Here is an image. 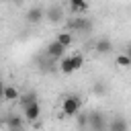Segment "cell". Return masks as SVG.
Returning a JSON list of instances; mask_svg holds the SVG:
<instances>
[{
	"instance_id": "obj_5",
	"label": "cell",
	"mask_w": 131,
	"mask_h": 131,
	"mask_svg": "<svg viewBox=\"0 0 131 131\" xmlns=\"http://www.w3.org/2000/svg\"><path fill=\"white\" fill-rule=\"evenodd\" d=\"M88 127L94 131H104V127H106L104 115L102 113H88Z\"/></svg>"
},
{
	"instance_id": "obj_16",
	"label": "cell",
	"mask_w": 131,
	"mask_h": 131,
	"mask_svg": "<svg viewBox=\"0 0 131 131\" xmlns=\"http://www.w3.org/2000/svg\"><path fill=\"white\" fill-rule=\"evenodd\" d=\"M115 63H117L119 68H131V59H129L125 53H119V55L115 57Z\"/></svg>"
},
{
	"instance_id": "obj_17",
	"label": "cell",
	"mask_w": 131,
	"mask_h": 131,
	"mask_svg": "<svg viewBox=\"0 0 131 131\" xmlns=\"http://www.w3.org/2000/svg\"><path fill=\"white\" fill-rule=\"evenodd\" d=\"M76 121H78V125H80V129H84V127H88V115H84V113L80 115V113H78V115H76Z\"/></svg>"
},
{
	"instance_id": "obj_7",
	"label": "cell",
	"mask_w": 131,
	"mask_h": 131,
	"mask_svg": "<svg viewBox=\"0 0 131 131\" xmlns=\"http://www.w3.org/2000/svg\"><path fill=\"white\" fill-rule=\"evenodd\" d=\"M68 6H70V12L72 14L82 16L88 10V0H68Z\"/></svg>"
},
{
	"instance_id": "obj_18",
	"label": "cell",
	"mask_w": 131,
	"mask_h": 131,
	"mask_svg": "<svg viewBox=\"0 0 131 131\" xmlns=\"http://www.w3.org/2000/svg\"><path fill=\"white\" fill-rule=\"evenodd\" d=\"M94 92H96V94H104V84H102V82L94 84Z\"/></svg>"
},
{
	"instance_id": "obj_3",
	"label": "cell",
	"mask_w": 131,
	"mask_h": 131,
	"mask_svg": "<svg viewBox=\"0 0 131 131\" xmlns=\"http://www.w3.org/2000/svg\"><path fill=\"white\" fill-rule=\"evenodd\" d=\"M80 108H82L80 96H76V94L63 96V100H61V113H63L66 117H76V115L80 113Z\"/></svg>"
},
{
	"instance_id": "obj_24",
	"label": "cell",
	"mask_w": 131,
	"mask_h": 131,
	"mask_svg": "<svg viewBox=\"0 0 131 131\" xmlns=\"http://www.w3.org/2000/svg\"><path fill=\"white\" fill-rule=\"evenodd\" d=\"M0 82H2V80H0Z\"/></svg>"
},
{
	"instance_id": "obj_23",
	"label": "cell",
	"mask_w": 131,
	"mask_h": 131,
	"mask_svg": "<svg viewBox=\"0 0 131 131\" xmlns=\"http://www.w3.org/2000/svg\"><path fill=\"white\" fill-rule=\"evenodd\" d=\"M82 131H84V129H82Z\"/></svg>"
},
{
	"instance_id": "obj_20",
	"label": "cell",
	"mask_w": 131,
	"mask_h": 131,
	"mask_svg": "<svg viewBox=\"0 0 131 131\" xmlns=\"http://www.w3.org/2000/svg\"><path fill=\"white\" fill-rule=\"evenodd\" d=\"M123 53H125V55H127V57H129V59H131V45H127V49H125V51H123Z\"/></svg>"
},
{
	"instance_id": "obj_22",
	"label": "cell",
	"mask_w": 131,
	"mask_h": 131,
	"mask_svg": "<svg viewBox=\"0 0 131 131\" xmlns=\"http://www.w3.org/2000/svg\"><path fill=\"white\" fill-rule=\"evenodd\" d=\"M8 131H23V129H8Z\"/></svg>"
},
{
	"instance_id": "obj_13",
	"label": "cell",
	"mask_w": 131,
	"mask_h": 131,
	"mask_svg": "<svg viewBox=\"0 0 131 131\" xmlns=\"http://www.w3.org/2000/svg\"><path fill=\"white\" fill-rule=\"evenodd\" d=\"M18 102H20V106L25 108V106H29V104L37 102V94H35V92H25V94H20V96H18Z\"/></svg>"
},
{
	"instance_id": "obj_4",
	"label": "cell",
	"mask_w": 131,
	"mask_h": 131,
	"mask_svg": "<svg viewBox=\"0 0 131 131\" xmlns=\"http://www.w3.org/2000/svg\"><path fill=\"white\" fill-rule=\"evenodd\" d=\"M63 16H66V10H63V6H59V4H51L47 10H45V18L49 20V23H61L63 20Z\"/></svg>"
},
{
	"instance_id": "obj_8",
	"label": "cell",
	"mask_w": 131,
	"mask_h": 131,
	"mask_svg": "<svg viewBox=\"0 0 131 131\" xmlns=\"http://www.w3.org/2000/svg\"><path fill=\"white\" fill-rule=\"evenodd\" d=\"M23 113H25V121H31L33 123V121H37L41 117V106H39V102H33V104L25 106Z\"/></svg>"
},
{
	"instance_id": "obj_1",
	"label": "cell",
	"mask_w": 131,
	"mask_h": 131,
	"mask_svg": "<svg viewBox=\"0 0 131 131\" xmlns=\"http://www.w3.org/2000/svg\"><path fill=\"white\" fill-rule=\"evenodd\" d=\"M84 66V55L76 53V55H63L59 59V72L61 74H74Z\"/></svg>"
},
{
	"instance_id": "obj_14",
	"label": "cell",
	"mask_w": 131,
	"mask_h": 131,
	"mask_svg": "<svg viewBox=\"0 0 131 131\" xmlns=\"http://www.w3.org/2000/svg\"><path fill=\"white\" fill-rule=\"evenodd\" d=\"M4 125H6L8 129H23V119L16 117V115H10V117H6Z\"/></svg>"
},
{
	"instance_id": "obj_6",
	"label": "cell",
	"mask_w": 131,
	"mask_h": 131,
	"mask_svg": "<svg viewBox=\"0 0 131 131\" xmlns=\"http://www.w3.org/2000/svg\"><path fill=\"white\" fill-rule=\"evenodd\" d=\"M45 53H47V57H51V59H61V57L66 55V49H63L57 41H49V45L45 47Z\"/></svg>"
},
{
	"instance_id": "obj_2",
	"label": "cell",
	"mask_w": 131,
	"mask_h": 131,
	"mask_svg": "<svg viewBox=\"0 0 131 131\" xmlns=\"http://www.w3.org/2000/svg\"><path fill=\"white\" fill-rule=\"evenodd\" d=\"M66 31L70 33H90L92 31V20L88 16H72L66 20Z\"/></svg>"
},
{
	"instance_id": "obj_15",
	"label": "cell",
	"mask_w": 131,
	"mask_h": 131,
	"mask_svg": "<svg viewBox=\"0 0 131 131\" xmlns=\"http://www.w3.org/2000/svg\"><path fill=\"white\" fill-rule=\"evenodd\" d=\"M20 92L14 86H4V100H18Z\"/></svg>"
},
{
	"instance_id": "obj_19",
	"label": "cell",
	"mask_w": 131,
	"mask_h": 131,
	"mask_svg": "<svg viewBox=\"0 0 131 131\" xmlns=\"http://www.w3.org/2000/svg\"><path fill=\"white\" fill-rule=\"evenodd\" d=\"M0 100H4V84L0 82Z\"/></svg>"
},
{
	"instance_id": "obj_10",
	"label": "cell",
	"mask_w": 131,
	"mask_h": 131,
	"mask_svg": "<svg viewBox=\"0 0 131 131\" xmlns=\"http://www.w3.org/2000/svg\"><path fill=\"white\" fill-rule=\"evenodd\" d=\"M94 51L98 53V55H108L111 51H113V43H111V39H98L96 43H94Z\"/></svg>"
},
{
	"instance_id": "obj_12",
	"label": "cell",
	"mask_w": 131,
	"mask_h": 131,
	"mask_svg": "<svg viewBox=\"0 0 131 131\" xmlns=\"http://www.w3.org/2000/svg\"><path fill=\"white\" fill-rule=\"evenodd\" d=\"M55 41L63 47V49H68L72 43H74V35L70 33V31H61V33H57V37H55Z\"/></svg>"
},
{
	"instance_id": "obj_9",
	"label": "cell",
	"mask_w": 131,
	"mask_h": 131,
	"mask_svg": "<svg viewBox=\"0 0 131 131\" xmlns=\"http://www.w3.org/2000/svg\"><path fill=\"white\" fill-rule=\"evenodd\" d=\"M43 18H45V10H43V8L33 6V8H29V10H27V20H29V23L37 25V23H41Z\"/></svg>"
},
{
	"instance_id": "obj_21",
	"label": "cell",
	"mask_w": 131,
	"mask_h": 131,
	"mask_svg": "<svg viewBox=\"0 0 131 131\" xmlns=\"http://www.w3.org/2000/svg\"><path fill=\"white\" fill-rule=\"evenodd\" d=\"M0 2H4V4H8V2H14V0H0Z\"/></svg>"
},
{
	"instance_id": "obj_11",
	"label": "cell",
	"mask_w": 131,
	"mask_h": 131,
	"mask_svg": "<svg viewBox=\"0 0 131 131\" xmlns=\"http://www.w3.org/2000/svg\"><path fill=\"white\" fill-rule=\"evenodd\" d=\"M108 131H129V123L123 117H115L108 125Z\"/></svg>"
}]
</instances>
